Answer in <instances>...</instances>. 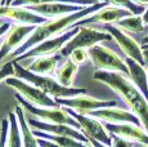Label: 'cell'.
I'll return each instance as SVG.
<instances>
[{"mask_svg": "<svg viewBox=\"0 0 148 147\" xmlns=\"http://www.w3.org/2000/svg\"><path fill=\"white\" fill-rule=\"evenodd\" d=\"M108 5H111L108 1H98L94 5L84 8L80 12L72 13V14L61 17V18H57V19H52V21L49 19V21L45 22V23L39 25V26H36L35 31L28 36L27 40L25 41L16 52L12 53L9 57L12 58V61L13 59H17L19 56L25 54V53L28 52L30 49H32L35 45L40 44L41 41H44V40L56 38V36H59V35H62V34L67 32L68 30H71L70 27H73L76 23H79L80 21L85 19L86 17L94 14L95 12L103 9L104 7H108Z\"/></svg>", "mask_w": 148, "mask_h": 147, "instance_id": "cell-1", "label": "cell"}, {"mask_svg": "<svg viewBox=\"0 0 148 147\" xmlns=\"http://www.w3.org/2000/svg\"><path fill=\"white\" fill-rule=\"evenodd\" d=\"M95 80L108 85L113 89L129 106L133 114H135L140 120L143 129L148 133V101L142 92L133 84L130 78L122 72L97 71L93 74Z\"/></svg>", "mask_w": 148, "mask_h": 147, "instance_id": "cell-2", "label": "cell"}, {"mask_svg": "<svg viewBox=\"0 0 148 147\" xmlns=\"http://www.w3.org/2000/svg\"><path fill=\"white\" fill-rule=\"evenodd\" d=\"M12 62L14 66V71H16V78L22 79V80L38 87L39 89H41L42 92L47 93L48 95H50L54 100L56 98H70V97H75V95L86 94V90L82 88H73V87L66 88V87L61 85L57 81V79H54L53 76L38 75V74L28 71L27 69L21 66L17 61H12Z\"/></svg>", "mask_w": 148, "mask_h": 147, "instance_id": "cell-3", "label": "cell"}, {"mask_svg": "<svg viewBox=\"0 0 148 147\" xmlns=\"http://www.w3.org/2000/svg\"><path fill=\"white\" fill-rule=\"evenodd\" d=\"M16 98L18 103L23 107V110L32 116L40 119L41 121L45 123H52V124H64V125H71L73 128L81 131L80 124L75 120L68 112L64 110V107H39L35 104L30 103L27 100H25L21 94H16Z\"/></svg>", "mask_w": 148, "mask_h": 147, "instance_id": "cell-4", "label": "cell"}, {"mask_svg": "<svg viewBox=\"0 0 148 147\" xmlns=\"http://www.w3.org/2000/svg\"><path fill=\"white\" fill-rule=\"evenodd\" d=\"M112 40V36L106 31H101L93 27L80 26V31L62 48L59 54L62 57H70V54L75 49H89L103 41Z\"/></svg>", "mask_w": 148, "mask_h": 147, "instance_id": "cell-5", "label": "cell"}, {"mask_svg": "<svg viewBox=\"0 0 148 147\" xmlns=\"http://www.w3.org/2000/svg\"><path fill=\"white\" fill-rule=\"evenodd\" d=\"M88 52H89V59L93 62L94 67L98 71L122 72L129 76V69H127L125 61L119 54H116L113 50L98 44L89 48Z\"/></svg>", "mask_w": 148, "mask_h": 147, "instance_id": "cell-6", "label": "cell"}, {"mask_svg": "<svg viewBox=\"0 0 148 147\" xmlns=\"http://www.w3.org/2000/svg\"><path fill=\"white\" fill-rule=\"evenodd\" d=\"M80 31V26H73L71 30H68L67 32L62 34L59 36H56V38L48 39V40L41 41L40 44L35 45L32 49H30L28 52H26L25 54L19 56L17 59H13V61H22V59L26 58H34V57H42V56H53L56 54L57 52H61L62 48L66 45L76 34Z\"/></svg>", "mask_w": 148, "mask_h": 147, "instance_id": "cell-7", "label": "cell"}, {"mask_svg": "<svg viewBox=\"0 0 148 147\" xmlns=\"http://www.w3.org/2000/svg\"><path fill=\"white\" fill-rule=\"evenodd\" d=\"M7 85L12 87L13 89H16L18 92V94H21L25 100H27L30 103L35 104L39 107H58L57 102L54 101L50 95H48L47 93H44L41 89H39L38 87L32 85V84L27 83V81L22 80L18 78H8L5 80Z\"/></svg>", "mask_w": 148, "mask_h": 147, "instance_id": "cell-8", "label": "cell"}, {"mask_svg": "<svg viewBox=\"0 0 148 147\" xmlns=\"http://www.w3.org/2000/svg\"><path fill=\"white\" fill-rule=\"evenodd\" d=\"M64 110L68 112V115H71L80 124L81 133H84L88 138H93V139L98 141V142L103 143V145H106L108 147H112V137L107 132V129L104 128L102 121H99L98 119L93 116H89V115L77 114L76 111L67 109V107H64Z\"/></svg>", "mask_w": 148, "mask_h": 147, "instance_id": "cell-9", "label": "cell"}, {"mask_svg": "<svg viewBox=\"0 0 148 147\" xmlns=\"http://www.w3.org/2000/svg\"><path fill=\"white\" fill-rule=\"evenodd\" d=\"M54 101L57 102L58 106L71 109L81 115H88V114H90V112L95 111V110L117 106L116 101L97 100V98L89 97V95H86V94L75 95V97H70V98H56Z\"/></svg>", "mask_w": 148, "mask_h": 147, "instance_id": "cell-10", "label": "cell"}, {"mask_svg": "<svg viewBox=\"0 0 148 147\" xmlns=\"http://www.w3.org/2000/svg\"><path fill=\"white\" fill-rule=\"evenodd\" d=\"M104 30L108 32L112 39L117 43V45L121 48V50L125 53V56L129 58H133L142 66L147 67V62L143 54L142 45H139L133 38H130L124 30L117 27L116 25H104Z\"/></svg>", "mask_w": 148, "mask_h": 147, "instance_id": "cell-11", "label": "cell"}, {"mask_svg": "<svg viewBox=\"0 0 148 147\" xmlns=\"http://www.w3.org/2000/svg\"><path fill=\"white\" fill-rule=\"evenodd\" d=\"M35 29L36 26H34V25L19 23H16L14 26L10 27V30L7 32V36H5L1 47H0V62L16 52L27 40L28 36L35 31Z\"/></svg>", "mask_w": 148, "mask_h": 147, "instance_id": "cell-12", "label": "cell"}, {"mask_svg": "<svg viewBox=\"0 0 148 147\" xmlns=\"http://www.w3.org/2000/svg\"><path fill=\"white\" fill-rule=\"evenodd\" d=\"M27 123L30 124V126L32 129L36 131H41L45 133H49V134L54 135H64V137H71L75 138V139L80 141L82 143H90L89 138L81 133V131L73 128L71 125H64V124H52V123H45V121L39 120L38 117H32L28 116L27 117Z\"/></svg>", "mask_w": 148, "mask_h": 147, "instance_id": "cell-13", "label": "cell"}, {"mask_svg": "<svg viewBox=\"0 0 148 147\" xmlns=\"http://www.w3.org/2000/svg\"><path fill=\"white\" fill-rule=\"evenodd\" d=\"M134 16L130 10L125 9V8L115 7V5H108L104 7L103 9L95 12L94 14L86 17L85 19L76 23V26H86V25L92 23H103V25H116L119 21L126 18V17Z\"/></svg>", "mask_w": 148, "mask_h": 147, "instance_id": "cell-14", "label": "cell"}, {"mask_svg": "<svg viewBox=\"0 0 148 147\" xmlns=\"http://www.w3.org/2000/svg\"><path fill=\"white\" fill-rule=\"evenodd\" d=\"M0 18H8L9 21L19 25H34V26H39L49 21L48 18L25 7H5V5H0Z\"/></svg>", "mask_w": 148, "mask_h": 147, "instance_id": "cell-15", "label": "cell"}, {"mask_svg": "<svg viewBox=\"0 0 148 147\" xmlns=\"http://www.w3.org/2000/svg\"><path fill=\"white\" fill-rule=\"evenodd\" d=\"M88 115L98 119L102 123H110V124L132 123V124H135V125L142 126L140 120H139L135 114H133L132 111L117 109V107H107V109L95 110V111L90 112V114H88ZM142 128H143V126H142Z\"/></svg>", "mask_w": 148, "mask_h": 147, "instance_id": "cell-16", "label": "cell"}, {"mask_svg": "<svg viewBox=\"0 0 148 147\" xmlns=\"http://www.w3.org/2000/svg\"><path fill=\"white\" fill-rule=\"evenodd\" d=\"M104 128L110 134L119 135L121 138L130 141V142H138L144 146H148V133L142 126L135 125L132 123L126 124H110L103 123Z\"/></svg>", "mask_w": 148, "mask_h": 147, "instance_id": "cell-17", "label": "cell"}, {"mask_svg": "<svg viewBox=\"0 0 148 147\" xmlns=\"http://www.w3.org/2000/svg\"><path fill=\"white\" fill-rule=\"evenodd\" d=\"M27 9L38 13L45 18H61V17L72 14V13L80 12L84 8L81 5H73V4H66V3H52V4H40V5H27Z\"/></svg>", "mask_w": 148, "mask_h": 147, "instance_id": "cell-18", "label": "cell"}, {"mask_svg": "<svg viewBox=\"0 0 148 147\" xmlns=\"http://www.w3.org/2000/svg\"><path fill=\"white\" fill-rule=\"evenodd\" d=\"M127 69H129V78L133 81V84L142 92V94L148 101V72L147 67L142 66L133 58H124Z\"/></svg>", "mask_w": 148, "mask_h": 147, "instance_id": "cell-19", "label": "cell"}, {"mask_svg": "<svg viewBox=\"0 0 148 147\" xmlns=\"http://www.w3.org/2000/svg\"><path fill=\"white\" fill-rule=\"evenodd\" d=\"M61 54H53V56H42V57H36L32 63L27 67L28 71L38 74V75L44 76H52L58 69V62L61 59Z\"/></svg>", "mask_w": 148, "mask_h": 147, "instance_id": "cell-20", "label": "cell"}, {"mask_svg": "<svg viewBox=\"0 0 148 147\" xmlns=\"http://www.w3.org/2000/svg\"><path fill=\"white\" fill-rule=\"evenodd\" d=\"M16 114L18 117V123L21 126L22 132V139H23V147H40L38 142V138L35 137V134L32 133V128L30 126V124L27 123V119L25 116V110L21 104L16 107Z\"/></svg>", "mask_w": 148, "mask_h": 147, "instance_id": "cell-21", "label": "cell"}, {"mask_svg": "<svg viewBox=\"0 0 148 147\" xmlns=\"http://www.w3.org/2000/svg\"><path fill=\"white\" fill-rule=\"evenodd\" d=\"M79 66L76 63H73L70 58L66 59L63 65L61 67H58L56 71V79L61 85L66 87V88H71L73 83L76 74H77Z\"/></svg>", "mask_w": 148, "mask_h": 147, "instance_id": "cell-22", "label": "cell"}, {"mask_svg": "<svg viewBox=\"0 0 148 147\" xmlns=\"http://www.w3.org/2000/svg\"><path fill=\"white\" fill-rule=\"evenodd\" d=\"M32 133L35 134L36 138H42V139L50 141V142L56 143V145H58L61 147H93V146H88L86 143H82L80 141L75 139V138H71V137L54 135V134H49V133H45L41 131H36V129H32Z\"/></svg>", "mask_w": 148, "mask_h": 147, "instance_id": "cell-23", "label": "cell"}, {"mask_svg": "<svg viewBox=\"0 0 148 147\" xmlns=\"http://www.w3.org/2000/svg\"><path fill=\"white\" fill-rule=\"evenodd\" d=\"M9 120V135H8V147H23L21 126L18 123L16 111H10L8 114Z\"/></svg>", "mask_w": 148, "mask_h": 147, "instance_id": "cell-24", "label": "cell"}, {"mask_svg": "<svg viewBox=\"0 0 148 147\" xmlns=\"http://www.w3.org/2000/svg\"><path fill=\"white\" fill-rule=\"evenodd\" d=\"M52 3H66V4L90 7L98 3V0H14L10 7H27V5H40V4H52Z\"/></svg>", "mask_w": 148, "mask_h": 147, "instance_id": "cell-25", "label": "cell"}, {"mask_svg": "<svg viewBox=\"0 0 148 147\" xmlns=\"http://www.w3.org/2000/svg\"><path fill=\"white\" fill-rule=\"evenodd\" d=\"M116 26L120 27L121 30H126L129 32H134V34H138V32H142L144 30V22H143V18L142 16H130V17H126V18L121 19L116 23Z\"/></svg>", "mask_w": 148, "mask_h": 147, "instance_id": "cell-26", "label": "cell"}, {"mask_svg": "<svg viewBox=\"0 0 148 147\" xmlns=\"http://www.w3.org/2000/svg\"><path fill=\"white\" fill-rule=\"evenodd\" d=\"M110 3L115 7H120V8H125V9L130 10L134 16H142L146 12L147 8L140 7V5L133 3L132 0H110Z\"/></svg>", "mask_w": 148, "mask_h": 147, "instance_id": "cell-27", "label": "cell"}, {"mask_svg": "<svg viewBox=\"0 0 148 147\" xmlns=\"http://www.w3.org/2000/svg\"><path fill=\"white\" fill-rule=\"evenodd\" d=\"M68 58H70L73 63L80 66V65H84L85 62L89 59V52H88V49H75L70 54Z\"/></svg>", "mask_w": 148, "mask_h": 147, "instance_id": "cell-28", "label": "cell"}, {"mask_svg": "<svg viewBox=\"0 0 148 147\" xmlns=\"http://www.w3.org/2000/svg\"><path fill=\"white\" fill-rule=\"evenodd\" d=\"M8 135H9V120L3 119L0 128V147H8Z\"/></svg>", "mask_w": 148, "mask_h": 147, "instance_id": "cell-29", "label": "cell"}, {"mask_svg": "<svg viewBox=\"0 0 148 147\" xmlns=\"http://www.w3.org/2000/svg\"><path fill=\"white\" fill-rule=\"evenodd\" d=\"M14 75H16V71H14V66L12 61L7 62L3 67H0V83L5 81L8 78H12Z\"/></svg>", "mask_w": 148, "mask_h": 147, "instance_id": "cell-30", "label": "cell"}, {"mask_svg": "<svg viewBox=\"0 0 148 147\" xmlns=\"http://www.w3.org/2000/svg\"><path fill=\"white\" fill-rule=\"evenodd\" d=\"M110 135L112 137V147H134V142H130V141L115 134H110Z\"/></svg>", "mask_w": 148, "mask_h": 147, "instance_id": "cell-31", "label": "cell"}, {"mask_svg": "<svg viewBox=\"0 0 148 147\" xmlns=\"http://www.w3.org/2000/svg\"><path fill=\"white\" fill-rule=\"evenodd\" d=\"M38 142H39V146L40 147H61L56 143L50 142V141H47V139H42V138H38Z\"/></svg>", "mask_w": 148, "mask_h": 147, "instance_id": "cell-32", "label": "cell"}, {"mask_svg": "<svg viewBox=\"0 0 148 147\" xmlns=\"http://www.w3.org/2000/svg\"><path fill=\"white\" fill-rule=\"evenodd\" d=\"M10 25H9V22L8 23H3V25H0V38H1L3 35H5V34L8 32V31L10 30Z\"/></svg>", "mask_w": 148, "mask_h": 147, "instance_id": "cell-33", "label": "cell"}, {"mask_svg": "<svg viewBox=\"0 0 148 147\" xmlns=\"http://www.w3.org/2000/svg\"><path fill=\"white\" fill-rule=\"evenodd\" d=\"M133 3L135 4L140 5V7H144V8H148V0H132Z\"/></svg>", "mask_w": 148, "mask_h": 147, "instance_id": "cell-34", "label": "cell"}, {"mask_svg": "<svg viewBox=\"0 0 148 147\" xmlns=\"http://www.w3.org/2000/svg\"><path fill=\"white\" fill-rule=\"evenodd\" d=\"M148 48V35H146L142 39V49H147Z\"/></svg>", "mask_w": 148, "mask_h": 147, "instance_id": "cell-35", "label": "cell"}, {"mask_svg": "<svg viewBox=\"0 0 148 147\" xmlns=\"http://www.w3.org/2000/svg\"><path fill=\"white\" fill-rule=\"evenodd\" d=\"M142 18H143V22H144V25H148V8L146 9V12L142 14Z\"/></svg>", "mask_w": 148, "mask_h": 147, "instance_id": "cell-36", "label": "cell"}, {"mask_svg": "<svg viewBox=\"0 0 148 147\" xmlns=\"http://www.w3.org/2000/svg\"><path fill=\"white\" fill-rule=\"evenodd\" d=\"M14 0H3V5H5V7H10V5L13 4Z\"/></svg>", "mask_w": 148, "mask_h": 147, "instance_id": "cell-37", "label": "cell"}, {"mask_svg": "<svg viewBox=\"0 0 148 147\" xmlns=\"http://www.w3.org/2000/svg\"><path fill=\"white\" fill-rule=\"evenodd\" d=\"M143 54H144V58H146V62L148 65V48L147 49H143Z\"/></svg>", "mask_w": 148, "mask_h": 147, "instance_id": "cell-38", "label": "cell"}, {"mask_svg": "<svg viewBox=\"0 0 148 147\" xmlns=\"http://www.w3.org/2000/svg\"><path fill=\"white\" fill-rule=\"evenodd\" d=\"M98 1H108V3H110V0H98ZM110 4H111V3H110Z\"/></svg>", "mask_w": 148, "mask_h": 147, "instance_id": "cell-39", "label": "cell"}, {"mask_svg": "<svg viewBox=\"0 0 148 147\" xmlns=\"http://www.w3.org/2000/svg\"><path fill=\"white\" fill-rule=\"evenodd\" d=\"M0 5H3V0H0Z\"/></svg>", "mask_w": 148, "mask_h": 147, "instance_id": "cell-40", "label": "cell"}, {"mask_svg": "<svg viewBox=\"0 0 148 147\" xmlns=\"http://www.w3.org/2000/svg\"><path fill=\"white\" fill-rule=\"evenodd\" d=\"M147 72H148V65H147Z\"/></svg>", "mask_w": 148, "mask_h": 147, "instance_id": "cell-41", "label": "cell"}, {"mask_svg": "<svg viewBox=\"0 0 148 147\" xmlns=\"http://www.w3.org/2000/svg\"><path fill=\"white\" fill-rule=\"evenodd\" d=\"M0 47H1V45H0Z\"/></svg>", "mask_w": 148, "mask_h": 147, "instance_id": "cell-42", "label": "cell"}]
</instances>
